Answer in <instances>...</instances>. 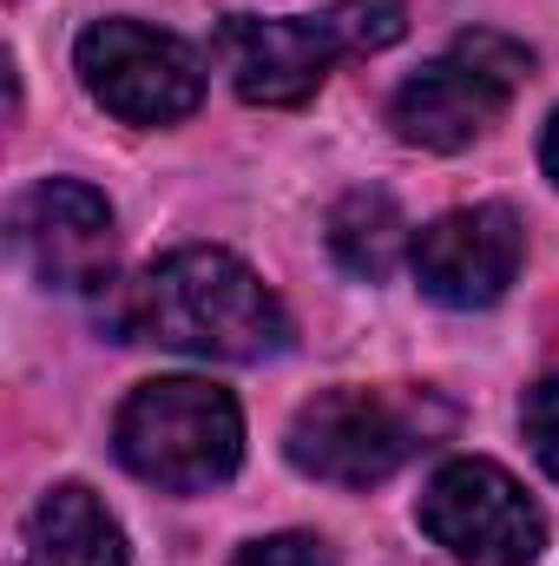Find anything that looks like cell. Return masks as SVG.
Masks as SVG:
<instances>
[{"instance_id": "6da1fadb", "label": "cell", "mask_w": 559, "mask_h": 566, "mask_svg": "<svg viewBox=\"0 0 559 566\" xmlns=\"http://www.w3.org/2000/svg\"><path fill=\"white\" fill-rule=\"evenodd\" d=\"M113 329L126 343H165L204 363H264L289 343L277 290L218 244H184L139 283H126V296L113 303Z\"/></svg>"}, {"instance_id": "7a4b0ae2", "label": "cell", "mask_w": 559, "mask_h": 566, "mask_svg": "<svg viewBox=\"0 0 559 566\" xmlns=\"http://www.w3.org/2000/svg\"><path fill=\"white\" fill-rule=\"evenodd\" d=\"M113 448L139 481L165 494H211L244 461V416L231 389L204 376H158L126 396L113 422Z\"/></svg>"}, {"instance_id": "3957f363", "label": "cell", "mask_w": 559, "mask_h": 566, "mask_svg": "<svg viewBox=\"0 0 559 566\" xmlns=\"http://www.w3.org/2000/svg\"><path fill=\"white\" fill-rule=\"evenodd\" d=\"M447 428L434 396H389V389H323L289 422V461L329 488H376L389 481L428 434Z\"/></svg>"}, {"instance_id": "277c9868", "label": "cell", "mask_w": 559, "mask_h": 566, "mask_svg": "<svg viewBox=\"0 0 559 566\" xmlns=\"http://www.w3.org/2000/svg\"><path fill=\"white\" fill-rule=\"evenodd\" d=\"M534 53L507 33H461L441 60H428L415 80H402V93L389 99V126L402 145L421 151H461L474 145L527 86Z\"/></svg>"}, {"instance_id": "5b68a950", "label": "cell", "mask_w": 559, "mask_h": 566, "mask_svg": "<svg viewBox=\"0 0 559 566\" xmlns=\"http://www.w3.org/2000/svg\"><path fill=\"white\" fill-rule=\"evenodd\" d=\"M421 527L461 566H534L547 554L540 507L527 501V488L507 468L481 454L434 468V481L421 488Z\"/></svg>"}, {"instance_id": "8992f818", "label": "cell", "mask_w": 559, "mask_h": 566, "mask_svg": "<svg viewBox=\"0 0 559 566\" xmlns=\"http://www.w3.org/2000/svg\"><path fill=\"white\" fill-rule=\"evenodd\" d=\"M73 66L86 80V93L133 126H171V119L198 113V99H204L198 53L178 33L145 27V20H93L73 46Z\"/></svg>"}, {"instance_id": "52a82bcc", "label": "cell", "mask_w": 559, "mask_h": 566, "mask_svg": "<svg viewBox=\"0 0 559 566\" xmlns=\"http://www.w3.org/2000/svg\"><path fill=\"white\" fill-rule=\"evenodd\" d=\"M13 244L46 290H99L113 283V205L80 178H46L13 205Z\"/></svg>"}, {"instance_id": "ba28073f", "label": "cell", "mask_w": 559, "mask_h": 566, "mask_svg": "<svg viewBox=\"0 0 559 566\" xmlns=\"http://www.w3.org/2000/svg\"><path fill=\"white\" fill-rule=\"evenodd\" d=\"M520 258H527V231L507 205H467V211H447L434 218L415 238L409 264L415 283L447 303V310H487L507 296V283L520 277Z\"/></svg>"}, {"instance_id": "9c48e42d", "label": "cell", "mask_w": 559, "mask_h": 566, "mask_svg": "<svg viewBox=\"0 0 559 566\" xmlns=\"http://www.w3.org/2000/svg\"><path fill=\"white\" fill-rule=\"evenodd\" d=\"M342 46L329 40L323 20H264V13H231L218 27V60L238 86V99L251 106H303L329 60Z\"/></svg>"}, {"instance_id": "30bf717a", "label": "cell", "mask_w": 559, "mask_h": 566, "mask_svg": "<svg viewBox=\"0 0 559 566\" xmlns=\"http://www.w3.org/2000/svg\"><path fill=\"white\" fill-rule=\"evenodd\" d=\"M27 566H126V534L93 488H53L27 521Z\"/></svg>"}, {"instance_id": "8fae6325", "label": "cell", "mask_w": 559, "mask_h": 566, "mask_svg": "<svg viewBox=\"0 0 559 566\" xmlns=\"http://www.w3.org/2000/svg\"><path fill=\"white\" fill-rule=\"evenodd\" d=\"M402 244H409V224H402V211H395L389 191H349L329 211V251H336V264L349 277H369V283L389 277L395 258H402Z\"/></svg>"}, {"instance_id": "7c38bea8", "label": "cell", "mask_w": 559, "mask_h": 566, "mask_svg": "<svg viewBox=\"0 0 559 566\" xmlns=\"http://www.w3.org/2000/svg\"><path fill=\"white\" fill-rule=\"evenodd\" d=\"M323 27L342 53H382L409 33V13H402V0H329Z\"/></svg>"}, {"instance_id": "4fadbf2b", "label": "cell", "mask_w": 559, "mask_h": 566, "mask_svg": "<svg viewBox=\"0 0 559 566\" xmlns=\"http://www.w3.org/2000/svg\"><path fill=\"white\" fill-rule=\"evenodd\" d=\"M520 422H527V441H534L540 468L559 481V376H547V382H534V389H527Z\"/></svg>"}, {"instance_id": "5bb4252c", "label": "cell", "mask_w": 559, "mask_h": 566, "mask_svg": "<svg viewBox=\"0 0 559 566\" xmlns=\"http://www.w3.org/2000/svg\"><path fill=\"white\" fill-rule=\"evenodd\" d=\"M231 566H336V554L316 534H271V541H251Z\"/></svg>"}, {"instance_id": "9a60e30c", "label": "cell", "mask_w": 559, "mask_h": 566, "mask_svg": "<svg viewBox=\"0 0 559 566\" xmlns=\"http://www.w3.org/2000/svg\"><path fill=\"white\" fill-rule=\"evenodd\" d=\"M540 165H547V178L559 185V113L547 119V139H540Z\"/></svg>"}]
</instances>
